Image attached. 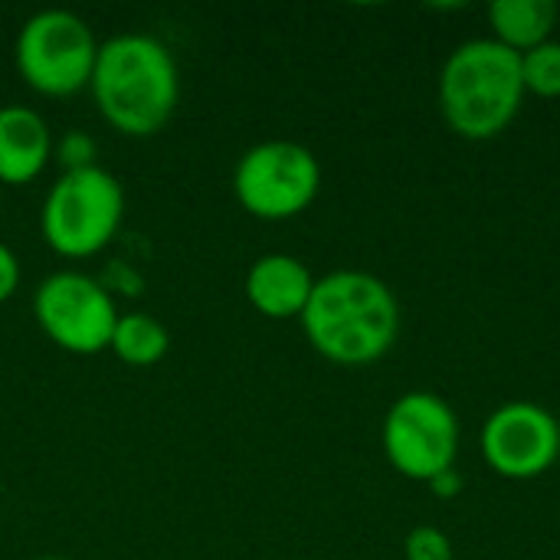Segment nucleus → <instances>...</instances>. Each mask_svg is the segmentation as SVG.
Instances as JSON below:
<instances>
[{
    "mask_svg": "<svg viewBox=\"0 0 560 560\" xmlns=\"http://www.w3.org/2000/svg\"><path fill=\"white\" fill-rule=\"evenodd\" d=\"M381 446L404 479L430 486L436 476L456 469L459 420L440 394L410 390L390 404L381 427Z\"/></svg>",
    "mask_w": 560,
    "mask_h": 560,
    "instance_id": "0eeeda50",
    "label": "nucleus"
},
{
    "mask_svg": "<svg viewBox=\"0 0 560 560\" xmlns=\"http://www.w3.org/2000/svg\"><path fill=\"white\" fill-rule=\"evenodd\" d=\"M39 560H69V558H39Z\"/></svg>",
    "mask_w": 560,
    "mask_h": 560,
    "instance_id": "6ab92c4d",
    "label": "nucleus"
},
{
    "mask_svg": "<svg viewBox=\"0 0 560 560\" xmlns=\"http://www.w3.org/2000/svg\"><path fill=\"white\" fill-rule=\"evenodd\" d=\"M522 82L525 95L560 98V43L548 39L522 56Z\"/></svg>",
    "mask_w": 560,
    "mask_h": 560,
    "instance_id": "4468645a",
    "label": "nucleus"
},
{
    "mask_svg": "<svg viewBox=\"0 0 560 560\" xmlns=\"http://www.w3.org/2000/svg\"><path fill=\"white\" fill-rule=\"evenodd\" d=\"M167 348H171V335L154 315H148V312L118 315L108 351L121 364H128V368H154V364H161L167 358Z\"/></svg>",
    "mask_w": 560,
    "mask_h": 560,
    "instance_id": "ddd939ff",
    "label": "nucleus"
},
{
    "mask_svg": "<svg viewBox=\"0 0 560 560\" xmlns=\"http://www.w3.org/2000/svg\"><path fill=\"white\" fill-rule=\"evenodd\" d=\"M308 345L338 368L381 361L400 335V305L390 285L361 269H338L315 279L302 312Z\"/></svg>",
    "mask_w": 560,
    "mask_h": 560,
    "instance_id": "f257e3e1",
    "label": "nucleus"
},
{
    "mask_svg": "<svg viewBox=\"0 0 560 560\" xmlns=\"http://www.w3.org/2000/svg\"><path fill=\"white\" fill-rule=\"evenodd\" d=\"M479 446L492 472L512 482H528L558 463L560 427L545 407L512 400L486 420Z\"/></svg>",
    "mask_w": 560,
    "mask_h": 560,
    "instance_id": "1a4fd4ad",
    "label": "nucleus"
},
{
    "mask_svg": "<svg viewBox=\"0 0 560 560\" xmlns=\"http://www.w3.org/2000/svg\"><path fill=\"white\" fill-rule=\"evenodd\" d=\"M522 56L492 36L456 46L443 62L440 108L459 138L489 141L502 135L522 112Z\"/></svg>",
    "mask_w": 560,
    "mask_h": 560,
    "instance_id": "7ed1b4c3",
    "label": "nucleus"
},
{
    "mask_svg": "<svg viewBox=\"0 0 560 560\" xmlns=\"http://www.w3.org/2000/svg\"><path fill=\"white\" fill-rule=\"evenodd\" d=\"M125 220V187L105 167L62 171L39 210L43 243L66 259L102 253Z\"/></svg>",
    "mask_w": 560,
    "mask_h": 560,
    "instance_id": "20e7f679",
    "label": "nucleus"
},
{
    "mask_svg": "<svg viewBox=\"0 0 560 560\" xmlns=\"http://www.w3.org/2000/svg\"><path fill=\"white\" fill-rule=\"evenodd\" d=\"M322 190V164L299 141H259L233 171V194L256 220H292L305 213Z\"/></svg>",
    "mask_w": 560,
    "mask_h": 560,
    "instance_id": "423d86ee",
    "label": "nucleus"
},
{
    "mask_svg": "<svg viewBox=\"0 0 560 560\" xmlns=\"http://www.w3.org/2000/svg\"><path fill=\"white\" fill-rule=\"evenodd\" d=\"M430 489H433V495H440V499H453V495H459L463 479H459V472H456V469H450V472L436 476V479L430 482Z\"/></svg>",
    "mask_w": 560,
    "mask_h": 560,
    "instance_id": "a211bd4d",
    "label": "nucleus"
},
{
    "mask_svg": "<svg viewBox=\"0 0 560 560\" xmlns=\"http://www.w3.org/2000/svg\"><path fill=\"white\" fill-rule=\"evenodd\" d=\"M89 92L115 131L151 138L171 121L180 102L177 59L148 33H118L98 43Z\"/></svg>",
    "mask_w": 560,
    "mask_h": 560,
    "instance_id": "f03ea898",
    "label": "nucleus"
},
{
    "mask_svg": "<svg viewBox=\"0 0 560 560\" xmlns=\"http://www.w3.org/2000/svg\"><path fill=\"white\" fill-rule=\"evenodd\" d=\"M98 56V39L92 26L72 10H39L33 13L13 43V62L20 79L46 95L69 98L92 82Z\"/></svg>",
    "mask_w": 560,
    "mask_h": 560,
    "instance_id": "39448f33",
    "label": "nucleus"
},
{
    "mask_svg": "<svg viewBox=\"0 0 560 560\" xmlns=\"http://www.w3.org/2000/svg\"><path fill=\"white\" fill-rule=\"evenodd\" d=\"M56 158L62 164V171H82V167H95V141L85 131H66L56 141Z\"/></svg>",
    "mask_w": 560,
    "mask_h": 560,
    "instance_id": "dca6fc26",
    "label": "nucleus"
},
{
    "mask_svg": "<svg viewBox=\"0 0 560 560\" xmlns=\"http://www.w3.org/2000/svg\"><path fill=\"white\" fill-rule=\"evenodd\" d=\"M558 16L560 10L555 0H495L489 7V23L495 33L492 39L518 56L548 43L558 26Z\"/></svg>",
    "mask_w": 560,
    "mask_h": 560,
    "instance_id": "f8f14e48",
    "label": "nucleus"
},
{
    "mask_svg": "<svg viewBox=\"0 0 560 560\" xmlns=\"http://www.w3.org/2000/svg\"><path fill=\"white\" fill-rule=\"evenodd\" d=\"M404 558L407 560H453V541L433 528V525H417L407 541H404Z\"/></svg>",
    "mask_w": 560,
    "mask_h": 560,
    "instance_id": "2eb2a0df",
    "label": "nucleus"
},
{
    "mask_svg": "<svg viewBox=\"0 0 560 560\" xmlns=\"http://www.w3.org/2000/svg\"><path fill=\"white\" fill-rule=\"evenodd\" d=\"M52 131L46 118L26 105L0 108V184L23 187L52 161Z\"/></svg>",
    "mask_w": 560,
    "mask_h": 560,
    "instance_id": "9b49d317",
    "label": "nucleus"
},
{
    "mask_svg": "<svg viewBox=\"0 0 560 560\" xmlns=\"http://www.w3.org/2000/svg\"><path fill=\"white\" fill-rule=\"evenodd\" d=\"M20 259H16V253L7 246V243H0V305L3 302H10L13 295H16V289H20Z\"/></svg>",
    "mask_w": 560,
    "mask_h": 560,
    "instance_id": "f3484780",
    "label": "nucleus"
},
{
    "mask_svg": "<svg viewBox=\"0 0 560 560\" xmlns=\"http://www.w3.org/2000/svg\"><path fill=\"white\" fill-rule=\"evenodd\" d=\"M33 315L56 348L79 358H92L108 351L121 312L115 308V299L98 279L75 269H62L36 285Z\"/></svg>",
    "mask_w": 560,
    "mask_h": 560,
    "instance_id": "6e6552de",
    "label": "nucleus"
},
{
    "mask_svg": "<svg viewBox=\"0 0 560 560\" xmlns=\"http://www.w3.org/2000/svg\"><path fill=\"white\" fill-rule=\"evenodd\" d=\"M312 289H315L312 269L289 253H266L246 272L249 305L272 322L302 318L312 299Z\"/></svg>",
    "mask_w": 560,
    "mask_h": 560,
    "instance_id": "9d476101",
    "label": "nucleus"
}]
</instances>
